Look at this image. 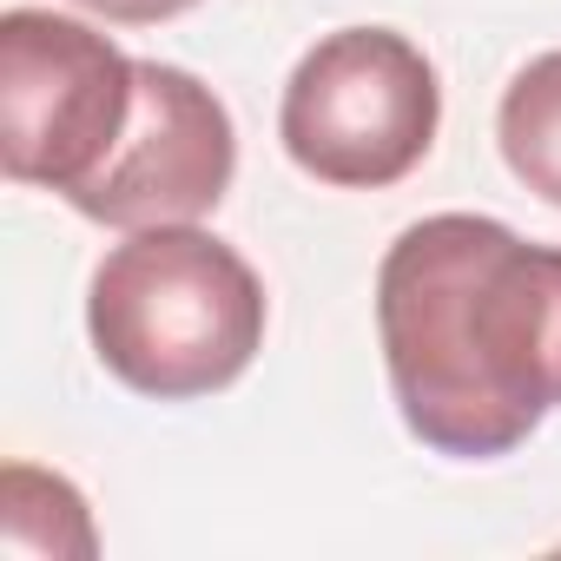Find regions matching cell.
<instances>
[{
	"label": "cell",
	"instance_id": "1",
	"mask_svg": "<svg viewBox=\"0 0 561 561\" xmlns=\"http://www.w3.org/2000/svg\"><path fill=\"white\" fill-rule=\"evenodd\" d=\"M377 337L423 449L508 456L561 410V251L482 211H436L383 251Z\"/></svg>",
	"mask_w": 561,
	"mask_h": 561
},
{
	"label": "cell",
	"instance_id": "2",
	"mask_svg": "<svg viewBox=\"0 0 561 561\" xmlns=\"http://www.w3.org/2000/svg\"><path fill=\"white\" fill-rule=\"evenodd\" d=\"M264 318L257 271L198 225L133 231L100 257L87 291L100 364L152 403L231 390L264 351Z\"/></svg>",
	"mask_w": 561,
	"mask_h": 561
},
{
	"label": "cell",
	"instance_id": "3",
	"mask_svg": "<svg viewBox=\"0 0 561 561\" xmlns=\"http://www.w3.org/2000/svg\"><path fill=\"white\" fill-rule=\"evenodd\" d=\"M443 126V87L416 41L390 27L324 34L277 106V139L318 185L383 192L410 179Z\"/></svg>",
	"mask_w": 561,
	"mask_h": 561
},
{
	"label": "cell",
	"instance_id": "4",
	"mask_svg": "<svg viewBox=\"0 0 561 561\" xmlns=\"http://www.w3.org/2000/svg\"><path fill=\"white\" fill-rule=\"evenodd\" d=\"M139 60L87 21L14 8L0 21V165L14 185H47L67 205L126 139Z\"/></svg>",
	"mask_w": 561,
	"mask_h": 561
},
{
	"label": "cell",
	"instance_id": "5",
	"mask_svg": "<svg viewBox=\"0 0 561 561\" xmlns=\"http://www.w3.org/2000/svg\"><path fill=\"white\" fill-rule=\"evenodd\" d=\"M231 172H238V133L225 100L185 67L139 60V100L126 139L113 146L100 179L73 198V211L113 231L198 225L231 192Z\"/></svg>",
	"mask_w": 561,
	"mask_h": 561
},
{
	"label": "cell",
	"instance_id": "6",
	"mask_svg": "<svg viewBox=\"0 0 561 561\" xmlns=\"http://www.w3.org/2000/svg\"><path fill=\"white\" fill-rule=\"evenodd\" d=\"M495 139H502L508 172L535 198L561 205V47L541 54V60H528L508 80L502 113H495Z\"/></svg>",
	"mask_w": 561,
	"mask_h": 561
},
{
	"label": "cell",
	"instance_id": "7",
	"mask_svg": "<svg viewBox=\"0 0 561 561\" xmlns=\"http://www.w3.org/2000/svg\"><path fill=\"white\" fill-rule=\"evenodd\" d=\"M73 8H87V14H100V21H119V27H159V21L192 14L198 0H73Z\"/></svg>",
	"mask_w": 561,
	"mask_h": 561
}]
</instances>
